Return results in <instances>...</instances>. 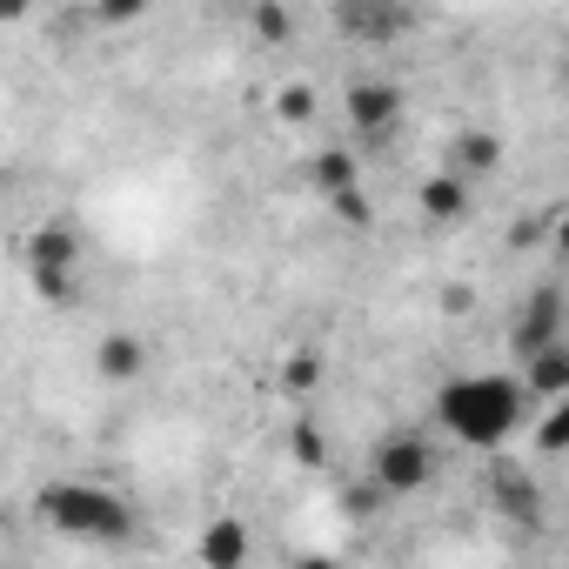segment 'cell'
Here are the masks:
<instances>
[{"instance_id": "21", "label": "cell", "mask_w": 569, "mask_h": 569, "mask_svg": "<svg viewBox=\"0 0 569 569\" xmlns=\"http://www.w3.org/2000/svg\"><path fill=\"white\" fill-rule=\"evenodd\" d=\"M376 502H382V489H376V482H362V489H342V509H349V516H376Z\"/></svg>"}, {"instance_id": "11", "label": "cell", "mask_w": 569, "mask_h": 569, "mask_svg": "<svg viewBox=\"0 0 569 569\" xmlns=\"http://www.w3.org/2000/svg\"><path fill=\"white\" fill-rule=\"evenodd\" d=\"M141 369H148V342H141V336H128V329H121V336H108V342L94 349V376H101V382H114V389H121V382H134Z\"/></svg>"}, {"instance_id": "17", "label": "cell", "mask_w": 569, "mask_h": 569, "mask_svg": "<svg viewBox=\"0 0 569 569\" xmlns=\"http://www.w3.org/2000/svg\"><path fill=\"white\" fill-rule=\"evenodd\" d=\"M322 382V356H309V349H296L289 362H281V389H289V396H309Z\"/></svg>"}, {"instance_id": "1", "label": "cell", "mask_w": 569, "mask_h": 569, "mask_svg": "<svg viewBox=\"0 0 569 569\" xmlns=\"http://www.w3.org/2000/svg\"><path fill=\"white\" fill-rule=\"evenodd\" d=\"M522 422V389L509 376H449L436 389V429H449L462 449H502Z\"/></svg>"}, {"instance_id": "23", "label": "cell", "mask_w": 569, "mask_h": 569, "mask_svg": "<svg viewBox=\"0 0 569 569\" xmlns=\"http://www.w3.org/2000/svg\"><path fill=\"white\" fill-rule=\"evenodd\" d=\"M154 569H161V562H154Z\"/></svg>"}, {"instance_id": "2", "label": "cell", "mask_w": 569, "mask_h": 569, "mask_svg": "<svg viewBox=\"0 0 569 569\" xmlns=\"http://www.w3.org/2000/svg\"><path fill=\"white\" fill-rule=\"evenodd\" d=\"M41 516L74 536V542H121L134 529V509L108 489V482H81V476H61L41 489Z\"/></svg>"}, {"instance_id": "5", "label": "cell", "mask_w": 569, "mask_h": 569, "mask_svg": "<svg viewBox=\"0 0 569 569\" xmlns=\"http://www.w3.org/2000/svg\"><path fill=\"white\" fill-rule=\"evenodd\" d=\"M342 114H349V128H356V134H389V128H396V114H402V88H396V81H382V74H362V81H349Z\"/></svg>"}, {"instance_id": "3", "label": "cell", "mask_w": 569, "mask_h": 569, "mask_svg": "<svg viewBox=\"0 0 569 569\" xmlns=\"http://www.w3.org/2000/svg\"><path fill=\"white\" fill-rule=\"evenodd\" d=\"M21 261H28V281H34L41 302H68V296L81 289V234H74L68 221L34 228L28 248H21Z\"/></svg>"}, {"instance_id": "16", "label": "cell", "mask_w": 569, "mask_h": 569, "mask_svg": "<svg viewBox=\"0 0 569 569\" xmlns=\"http://www.w3.org/2000/svg\"><path fill=\"white\" fill-rule=\"evenodd\" d=\"M274 114H281V121H289V128H302V121H316V88H309V81H289V88H281V94H274Z\"/></svg>"}, {"instance_id": "15", "label": "cell", "mask_w": 569, "mask_h": 569, "mask_svg": "<svg viewBox=\"0 0 569 569\" xmlns=\"http://www.w3.org/2000/svg\"><path fill=\"white\" fill-rule=\"evenodd\" d=\"M289 456H296L302 469H322V462H329V436H322L316 422H296V429H289Z\"/></svg>"}, {"instance_id": "18", "label": "cell", "mask_w": 569, "mask_h": 569, "mask_svg": "<svg viewBox=\"0 0 569 569\" xmlns=\"http://www.w3.org/2000/svg\"><path fill=\"white\" fill-rule=\"evenodd\" d=\"M329 208H336V221H342V228H369V221H376V201H369V188H349V194H336Z\"/></svg>"}, {"instance_id": "10", "label": "cell", "mask_w": 569, "mask_h": 569, "mask_svg": "<svg viewBox=\"0 0 569 569\" xmlns=\"http://www.w3.org/2000/svg\"><path fill=\"white\" fill-rule=\"evenodd\" d=\"M194 549H201V569H248V522L241 516H214Z\"/></svg>"}, {"instance_id": "7", "label": "cell", "mask_w": 569, "mask_h": 569, "mask_svg": "<svg viewBox=\"0 0 569 569\" xmlns=\"http://www.w3.org/2000/svg\"><path fill=\"white\" fill-rule=\"evenodd\" d=\"M489 502L509 516V522H522V529H536L542 522V482L536 476H522V469H489Z\"/></svg>"}, {"instance_id": "12", "label": "cell", "mask_w": 569, "mask_h": 569, "mask_svg": "<svg viewBox=\"0 0 569 569\" xmlns=\"http://www.w3.org/2000/svg\"><path fill=\"white\" fill-rule=\"evenodd\" d=\"M309 181L336 201V194H349V188H362V161L349 154V148H316L309 154Z\"/></svg>"}, {"instance_id": "20", "label": "cell", "mask_w": 569, "mask_h": 569, "mask_svg": "<svg viewBox=\"0 0 569 569\" xmlns=\"http://www.w3.org/2000/svg\"><path fill=\"white\" fill-rule=\"evenodd\" d=\"M296 21H289V8H274V0H261V8H254V34H268V41H281V34H289Z\"/></svg>"}, {"instance_id": "19", "label": "cell", "mask_w": 569, "mask_h": 569, "mask_svg": "<svg viewBox=\"0 0 569 569\" xmlns=\"http://www.w3.org/2000/svg\"><path fill=\"white\" fill-rule=\"evenodd\" d=\"M562 442H569V409H562V402H549V409H542V422H536V449H549V456H556Z\"/></svg>"}, {"instance_id": "14", "label": "cell", "mask_w": 569, "mask_h": 569, "mask_svg": "<svg viewBox=\"0 0 569 569\" xmlns=\"http://www.w3.org/2000/svg\"><path fill=\"white\" fill-rule=\"evenodd\" d=\"M422 214H429V221H462V214H469V188H462L456 174H429V181H422Z\"/></svg>"}, {"instance_id": "13", "label": "cell", "mask_w": 569, "mask_h": 569, "mask_svg": "<svg viewBox=\"0 0 569 569\" xmlns=\"http://www.w3.org/2000/svg\"><path fill=\"white\" fill-rule=\"evenodd\" d=\"M336 28L356 34V41H382V34H402L409 14L402 8H362V0H356V8H336Z\"/></svg>"}, {"instance_id": "22", "label": "cell", "mask_w": 569, "mask_h": 569, "mask_svg": "<svg viewBox=\"0 0 569 569\" xmlns=\"http://www.w3.org/2000/svg\"><path fill=\"white\" fill-rule=\"evenodd\" d=\"M296 569H342L336 556H296Z\"/></svg>"}, {"instance_id": "9", "label": "cell", "mask_w": 569, "mask_h": 569, "mask_svg": "<svg viewBox=\"0 0 569 569\" xmlns=\"http://www.w3.org/2000/svg\"><path fill=\"white\" fill-rule=\"evenodd\" d=\"M522 396H542V402H562L569 396V342H549V349H536L529 362H522V382H516Z\"/></svg>"}, {"instance_id": "4", "label": "cell", "mask_w": 569, "mask_h": 569, "mask_svg": "<svg viewBox=\"0 0 569 569\" xmlns=\"http://www.w3.org/2000/svg\"><path fill=\"white\" fill-rule=\"evenodd\" d=\"M369 482L382 489V502L429 489V482H436V442H429L422 429H389V436L376 442V456H369Z\"/></svg>"}, {"instance_id": "6", "label": "cell", "mask_w": 569, "mask_h": 569, "mask_svg": "<svg viewBox=\"0 0 569 569\" xmlns=\"http://www.w3.org/2000/svg\"><path fill=\"white\" fill-rule=\"evenodd\" d=\"M549 342H562V289H536V296L516 309V322H509V349H516V362H529V356L549 349Z\"/></svg>"}, {"instance_id": "8", "label": "cell", "mask_w": 569, "mask_h": 569, "mask_svg": "<svg viewBox=\"0 0 569 569\" xmlns=\"http://www.w3.org/2000/svg\"><path fill=\"white\" fill-rule=\"evenodd\" d=\"M496 168H502V141H496L489 128H462V134L449 141V168H442V174H456L462 188H469L476 174H496Z\"/></svg>"}]
</instances>
